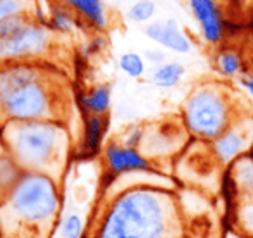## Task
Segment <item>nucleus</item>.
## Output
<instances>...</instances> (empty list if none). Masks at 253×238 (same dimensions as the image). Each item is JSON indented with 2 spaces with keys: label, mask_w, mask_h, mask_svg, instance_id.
<instances>
[{
  "label": "nucleus",
  "mask_w": 253,
  "mask_h": 238,
  "mask_svg": "<svg viewBox=\"0 0 253 238\" xmlns=\"http://www.w3.org/2000/svg\"><path fill=\"white\" fill-rule=\"evenodd\" d=\"M67 81L48 60H24L0 66V128L9 121L53 119L69 114Z\"/></svg>",
  "instance_id": "nucleus-1"
},
{
  "label": "nucleus",
  "mask_w": 253,
  "mask_h": 238,
  "mask_svg": "<svg viewBox=\"0 0 253 238\" xmlns=\"http://www.w3.org/2000/svg\"><path fill=\"white\" fill-rule=\"evenodd\" d=\"M172 198L153 187H133L119 193L103 218L98 238H164Z\"/></svg>",
  "instance_id": "nucleus-2"
},
{
  "label": "nucleus",
  "mask_w": 253,
  "mask_h": 238,
  "mask_svg": "<svg viewBox=\"0 0 253 238\" xmlns=\"http://www.w3.org/2000/svg\"><path fill=\"white\" fill-rule=\"evenodd\" d=\"M7 152L24 171L47 173L60 180L69 155V133L60 121H9L2 126Z\"/></svg>",
  "instance_id": "nucleus-3"
},
{
  "label": "nucleus",
  "mask_w": 253,
  "mask_h": 238,
  "mask_svg": "<svg viewBox=\"0 0 253 238\" xmlns=\"http://www.w3.org/2000/svg\"><path fill=\"white\" fill-rule=\"evenodd\" d=\"M60 209L59 180L47 173L24 171L3 204L0 212L21 225L48 226Z\"/></svg>",
  "instance_id": "nucleus-4"
},
{
  "label": "nucleus",
  "mask_w": 253,
  "mask_h": 238,
  "mask_svg": "<svg viewBox=\"0 0 253 238\" xmlns=\"http://www.w3.org/2000/svg\"><path fill=\"white\" fill-rule=\"evenodd\" d=\"M48 24L33 16H14L0 21V66L24 60H47L57 40Z\"/></svg>",
  "instance_id": "nucleus-5"
},
{
  "label": "nucleus",
  "mask_w": 253,
  "mask_h": 238,
  "mask_svg": "<svg viewBox=\"0 0 253 238\" xmlns=\"http://www.w3.org/2000/svg\"><path fill=\"white\" fill-rule=\"evenodd\" d=\"M186 130L200 140L213 142L231 126V104L224 87L217 83L198 85L183 105Z\"/></svg>",
  "instance_id": "nucleus-6"
},
{
  "label": "nucleus",
  "mask_w": 253,
  "mask_h": 238,
  "mask_svg": "<svg viewBox=\"0 0 253 238\" xmlns=\"http://www.w3.org/2000/svg\"><path fill=\"white\" fill-rule=\"evenodd\" d=\"M188 7L197 21L200 37L210 47H217L226 42L229 35V21L219 0H188Z\"/></svg>",
  "instance_id": "nucleus-7"
},
{
  "label": "nucleus",
  "mask_w": 253,
  "mask_h": 238,
  "mask_svg": "<svg viewBox=\"0 0 253 238\" xmlns=\"http://www.w3.org/2000/svg\"><path fill=\"white\" fill-rule=\"evenodd\" d=\"M143 35L162 47L164 50L172 52L177 55H186L193 50V40L188 33L179 26L174 17H164V19H153L145 24Z\"/></svg>",
  "instance_id": "nucleus-8"
},
{
  "label": "nucleus",
  "mask_w": 253,
  "mask_h": 238,
  "mask_svg": "<svg viewBox=\"0 0 253 238\" xmlns=\"http://www.w3.org/2000/svg\"><path fill=\"white\" fill-rule=\"evenodd\" d=\"M107 169L114 176L126 175V173H147L152 169V164L136 147L110 142L103 148Z\"/></svg>",
  "instance_id": "nucleus-9"
},
{
  "label": "nucleus",
  "mask_w": 253,
  "mask_h": 238,
  "mask_svg": "<svg viewBox=\"0 0 253 238\" xmlns=\"http://www.w3.org/2000/svg\"><path fill=\"white\" fill-rule=\"evenodd\" d=\"M248 147H250V133L245 126H238V124L229 126L212 142L213 154L224 164L236 161L248 150Z\"/></svg>",
  "instance_id": "nucleus-10"
},
{
  "label": "nucleus",
  "mask_w": 253,
  "mask_h": 238,
  "mask_svg": "<svg viewBox=\"0 0 253 238\" xmlns=\"http://www.w3.org/2000/svg\"><path fill=\"white\" fill-rule=\"evenodd\" d=\"M76 16H80L93 31H105L109 28V10L103 0H60Z\"/></svg>",
  "instance_id": "nucleus-11"
},
{
  "label": "nucleus",
  "mask_w": 253,
  "mask_h": 238,
  "mask_svg": "<svg viewBox=\"0 0 253 238\" xmlns=\"http://www.w3.org/2000/svg\"><path fill=\"white\" fill-rule=\"evenodd\" d=\"M109 130V119L100 114L83 112V143L81 150L84 155H97L102 148L103 138Z\"/></svg>",
  "instance_id": "nucleus-12"
},
{
  "label": "nucleus",
  "mask_w": 253,
  "mask_h": 238,
  "mask_svg": "<svg viewBox=\"0 0 253 238\" xmlns=\"http://www.w3.org/2000/svg\"><path fill=\"white\" fill-rule=\"evenodd\" d=\"M78 100H80L83 112L105 116L110 111V104H112V88L109 83L93 85L86 92H81L78 95Z\"/></svg>",
  "instance_id": "nucleus-13"
},
{
  "label": "nucleus",
  "mask_w": 253,
  "mask_h": 238,
  "mask_svg": "<svg viewBox=\"0 0 253 238\" xmlns=\"http://www.w3.org/2000/svg\"><path fill=\"white\" fill-rule=\"evenodd\" d=\"M186 74V66L179 60H167L160 66H153V69L148 74V81L157 88L170 90L176 88L181 83V80Z\"/></svg>",
  "instance_id": "nucleus-14"
},
{
  "label": "nucleus",
  "mask_w": 253,
  "mask_h": 238,
  "mask_svg": "<svg viewBox=\"0 0 253 238\" xmlns=\"http://www.w3.org/2000/svg\"><path fill=\"white\" fill-rule=\"evenodd\" d=\"M215 67L224 78H240L247 73L245 57L238 48L220 45L215 52Z\"/></svg>",
  "instance_id": "nucleus-15"
},
{
  "label": "nucleus",
  "mask_w": 253,
  "mask_h": 238,
  "mask_svg": "<svg viewBox=\"0 0 253 238\" xmlns=\"http://www.w3.org/2000/svg\"><path fill=\"white\" fill-rule=\"evenodd\" d=\"M48 26L55 33L69 35L78 30V16L60 0H50L48 2Z\"/></svg>",
  "instance_id": "nucleus-16"
},
{
  "label": "nucleus",
  "mask_w": 253,
  "mask_h": 238,
  "mask_svg": "<svg viewBox=\"0 0 253 238\" xmlns=\"http://www.w3.org/2000/svg\"><path fill=\"white\" fill-rule=\"evenodd\" d=\"M23 173L24 169L9 152L0 155V204H3L9 198Z\"/></svg>",
  "instance_id": "nucleus-17"
},
{
  "label": "nucleus",
  "mask_w": 253,
  "mask_h": 238,
  "mask_svg": "<svg viewBox=\"0 0 253 238\" xmlns=\"http://www.w3.org/2000/svg\"><path fill=\"white\" fill-rule=\"evenodd\" d=\"M234 183L241 193L253 198V154H243L234 161Z\"/></svg>",
  "instance_id": "nucleus-18"
},
{
  "label": "nucleus",
  "mask_w": 253,
  "mask_h": 238,
  "mask_svg": "<svg viewBox=\"0 0 253 238\" xmlns=\"http://www.w3.org/2000/svg\"><path fill=\"white\" fill-rule=\"evenodd\" d=\"M157 16L155 0H134L126 9V19L133 24H148Z\"/></svg>",
  "instance_id": "nucleus-19"
},
{
  "label": "nucleus",
  "mask_w": 253,
  "mask_h": 238,
  "mask_svg": "<svg viewBox=\"0 0 253 238\" xmlns=\"http://www.w3.org/2000/svg\"><path fill=\"white\" fill-rule=\"evenodd\" d=\"M119 69L126 74L127 78H133V80H140L147 74V60L141 54L138 52H124L119 55Z\"/></svg>",
  "instance_id": "nucleus-20"
},
{
  "label": "nucleus",
  "mask_w": 253,
  "mask_h": 238,
  "mask_svg": "<svg viewBox=\"0 0 253 238\" xmlns=\"http://www.w3.org/2000/svg\"><path fill=\"white\" fill-rule=\"evenodd\" d=\"M37 0H0V21L14 16H33Z\"/></svg>",
  "instance_id": "nucleus-21"
},
{
  "label": "nucleus",
  "mask_w": 253,
  "mask_h": 238,
  "mask_svg": "<svg viewBox=\"0 0 253 238\" xmlns=\"http://www.w3.org/2000/svg\"><path fill=\"white\" fill-rule=\"evenodd\" d=\"M107 45H109V42H107V38L103 37V33L102 31H97V33H93L90 38H88V42H84L83 48H81L83 57L90 59V57H95V55L102 54V52L105 50Z\"/></svg>",
  "instance_id": "nucleus-22"
},
{
  "label": "nucleus",
  "mask_w": 253,
  "mask_h": 238,
  "mask_svg": "<svg viewBox=\"0 0 253 238\" xmlns=\"http://www.w3.org/2000/svg\"><path fill=\"white\" fill-rule=\"evenodd\" d=\"M83 232V221L78 214L67 216V219L62 225V235L66 238H80Z\"/></svg>",
  "instance_id": "nucleus-23"
},
{
  "label": "nucleus",
  "mask_w": 253,
  "mask_h": 238,
  "mask_svg": "<svg viewBox=\"0 0 253 238\" xmlns=\"http://www.w3.org/2000/svg\"><path fill=\"white\" fill-rule=\"evenodd\" d=\"M143 57H145V60H147L148 64H152V66H160V64L167 62V54H166V50H164L162 47L147 48V50L143 52Z\"/></svg>",
  "instance_id": "nucleus-24"
},
{
  "label": "nucleus",
  "mask_w": 253,
  "mask_h": 238,
  "mask_svg": "<svg viewBox=\"0 0 253 238\" xmlns=\"http://www.w3.org/2000/svg\"><path fill=\"white\" fill-rule=\"evenodd\" d=\"M143 135L145 131L141 130V128H131L129 131L126 133V137H124V145H129V147H136L141 143V140H143Z\"/></svg>",
  "instance_id": "nucleus-25"
},
{
  "label": "nucleus",
  "mask_w": 253,
  "mask_h": 238,
  "mask_svg": "<svg viewBox=\"0 0 253 238\" xmlns=\"http://www.w3.org/2000/svg\"><path fill=\"white\" fill-rule=\"evenodd\" d=\"M241 221H243L245 228L253 233V198L241 209Z\"/></svg>",
  "instance_id": "nucleus-26"
},
{
  "label": "nucleus",
  "mask_w": 253,
  "mask_h": 238,
  "mask_svg": "<svg viewBox=\"0 0 253 238\" xmlns=\"http://www.w3.org/2000/svg\"><path fill=\"white\" fill-rule=\"evenodd\" d=\"M240 80V85L245 88V90L248 92V94L253 97V74L252 73H245L243 76H240L238 78Z\"/></svg>",
  "instance_id": "nucleus-27"
},
{
  "label": "nucleus",
  "mask_w": 253,
  "mask_h": 238,
  "mask_svg": "<svg viewBox=\"0 0 253 238\" xmlns=\"http://www.w3.org/2000/svg\"><path fill=\"white\" fill-rule=\"evenodd\" d=\"M112 2H117V0H112Z\"/></svg>",
  "instance_id": "nucleus-28"
},
{
  "label": "nucleus",
  "mask_w": 253,
  "mask_h": 238,
  "mask_svg": "<svg viewBox=\"0 0 253 238\" xmlns=\"http://www.w3.org/2000/svg\"><path fill=\"white\" fill-rule=\"evenodd\" d=\"M252 47H253V44H252Z\"/></svg>",
  "instance_id": "nucleus-29"
},
{
  "label": "nucleus",
  "mask_w": 253,
  "mask_h": 238,
  "mask_svg": "<svg viewBox=\"0 0 253 238\" xmlns=\"http://www.w3.org/2000/svg\"><path fill=\"white\" fill-rule=\"evenodd\" d=\"M252 154H253V152H252Z\"/></svg>",
  "instance_id": "nucleus-30"
}]
</instances>
